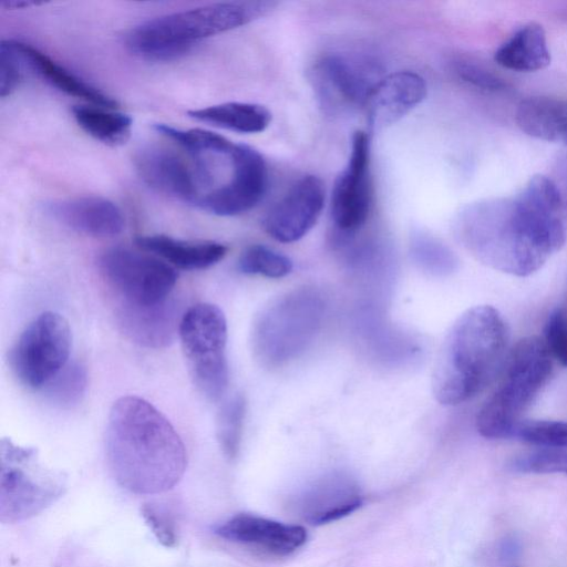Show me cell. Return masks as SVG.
I'll use <instances>...</instances> for the list:
<instances>
[{"mask_svg": "<svg viewBox=\"0 0 567 567\" xmlns=\"http://www.w3.org/2000/svg\"><path fill=\"white\" fill-rule=\"evenodd\" d=\"M564 200L557 184L535 175L514 196L466 205L456 216L460 243L483 265L526 277L565 244Z\"/></svg>", "mask_w": 567, "mask_h": 567, "instance_id": "obj_1", "label": "cell"}, {"mask_svg": "<svg viewBox=\"0 0 567 567\" xmlns=\"http://www.w3.org/2000/svg\"><path fill=\"white\" fill-rule=\"evenodd\" d=\"M105 456L117 484L137 495L172 489L187 464L185 445L171 422L135 395L120 398L110 411Z\"/></svg>", "mask_w": 567, "mask_h": 567, "instance_id": "obj_2", "label": "cell"}, {"mask_svg": "<svg viewBox=\"0 0 567 567\" xmlns=\"http://www.w3.org/2000/svg\"><path fill=\"white\" fill-rule=\"evenodd\" d=\"M509 328L489 305L464 311L439 349L432 391L443 405L462 404L481 393L498 374L508 355Z\"/></svg>", "mask_w": 567, "mask_h": 567, "instance_id": "obj_3", "label": "cell"}, {"mask_svg": "<svg viewBox=\"0 0 567 567\" xmlns=\"http://www.w3.org/2000/svg\"><path fill=\"white\" fill-rule=\"evenodd\" d=\"M275 6L271 1H230L161 16L131 29L126 47L145 60H175L202 39L247 24Z\"/></svg>", "mask_w": 567, "mask_h": 567, "instance_id": "obj_4", "label": "cell"}, {"mask_svg": "<svg viewBox=\"0 0 567 567\" xmlns=\"http://www.w3.org/2000/svg\"><path fill=\"white\" fill-rule=\"evenodd\" d=\"M553 371V357L543 339H520L508 352L503 375L495 392L476 417V427L486 439L513 437L538 392Z\"/></svg>", "mask_w": 567, "mask_h": 567, "instance_id": "obj_5", "label": "cell"}, {"mask_svg": "<svg viewBox=\"0 0 567 567\" xmlns=\"http://www.w3.org/2000/svg\"><path fill=\"white\" fill-rule=\"evenodd\" d=\"M66 489V476L44 466L33 447L2 440L0 447V520L13 524L39 515Z\"/></svg>", "mask_w": 567, "mask_h": 567, "instance_id": "obj_6", "label": "cell"}, {"mask_svg": "<svg viewBox=\"0 0 567 567\" xmlns=\"http://www.w3.org/2000/svg\"><path fill=\"white\" fill-rule=\"evenodd\" d=\"M323 302L312 290L287 293L267 306L251 331L252 350L265 364H275L298 354L317 332Z\"/></svg>", "mask_w": 567, "mask_h": 567, "instance_id": "obj_7", "label": "cell"}, {"mask_svg": "<svg viewBox=\"0 0 567 567\" xmlns=\"http://www.w3.org/2000/svg\"><path fill=\"white\" fill-rule=\"evenodd\" d=\"M178 337L190 379L208 400L217 401L228 385L227 321L212 303H197L182 318Z\"/></svg>", "mask_w": 567, "mask_h": 567, "instance_id": "obj_8", "label": "cell"}, {"mask_svg": "<svg viewBox=\"0 0 567 567\" xmlns=\"http://www.w3.org/2000/svg\"><path fill=\"white\" fill-rule=\"evenodd\" d=\"M72 343L69 322L45 311L20 333L10 352V364L21 383L43 389L68 363Z\"/></svg>", "mask_w": 567, "mask_h": 567, "instance_id": "obj_9", "label": "cell"}, {"mask_svg": "<svg viewBox=\"0 0 567 567\" xmlns=\"http://www.w3.org/2000/svg\"><path fill=\"white\" fill-rule=\"evenodd\" d=\"M107 284L132 305H155L167 300L175 287L177 272L165 260L125 247L104 251L99 260Z\"/></svg>", "mask_w": 567, "mask_h": 567, "instance_id": "obj_10", "label": "cell"}, {"mask_svg": "<svg viewBox=\"0 0 567 567\" xmlns=\"http://www.w3.org/2000/svg\"><path fill=\"white\" fill-rule=\"evenodd\" d=\"M380 79L378 66L370 61L338 54L320 59L310 78L321 107L330 115H343L364 107Z\"/></svg>", "mask_w": 567, "mask_h": 567, "instance_id": "obj_11", "label": "cell"}, {"mask_svg": "<svg viewBox=\"0 0 567 567\" xmlns=\"http://www.w3.org/2000/svg\"><path fill=\"white\" fill-rule=\"evenodd\" d=\"M370 155L369 135L354 132L348 163L331 194V218L341 240L353 236L369 217L372 203Z\"/></svg>", "mask_w": 567, "mask_h": 567, "instance_id": "obj_12", "label": "cell"}, {"mask_svg": "<svg viewBox=\"0 0 567 567\" xmlns=\"http://www.w3.org/2000/svg\"><path fill=\"white\" fill-rule=\"evenodd\" d=\"M233 174L228 183L200 196L196 205L217 216H236L255 207L267 189L268 173L262 155L246 144H235L229 155Z\"/></svg>", "mask_w": 567, "mask_h": 567, "instance_id": "obj_13", "label": "cell"}, {"mask_svg": "<svg viewBox=\"0 0 567 567\" xmlns=\"http://www.w3.org/2000/svg\"><path fill=\"white\" fill-rule=\"evenodd\" d=\"M324 200L323 182L316 175H306L267 212L264 229L277 241H297L316 225Z\"/></svg>", "mask_w": 567, "mask_h": 567, "instance_id": "obj_14", "label": "cell"}, {"mask_svg": "<svg viewBox=\"0 0 567 567\" xmlns=\"http://www.w3.org/2000/svg\"><path fill=\"white\" fill-rule=\"evenodd\" d=\"M213 533L231 543L265 553L286 556L299 549L307 540L306 529L252 514H237L215 525Z\"/></svg>", "mask_w": 567, "mask_h": 567, "instance_id": "obj_15", "label": "cell"}, {"mask_svg": "<svg viewBox=\"0 0 567 567\" xmlns=\"http://www.w3.org/2000/svg\"><path fill=\"white\" fill-rule=\"evenodd\" d=\"M362 504L363 495L358 484L348 475L332 473L305 487L293 506L309 524L323 525L355 512Z\"/></svg>", "mask_w": 567, "mask_h": 567, "instance_id": "obj_16", "label": "cell"}, {"mask_svg": "<svg viewBox=\"0 0 567 567\" xmlns=\"http://www.w3.org/2000/svg\"><path fill=\"white\" fill-rule=\"evenodd\" d=\"M184 312L179 301L169 297L163 302L146 306L121 302L115 316L126 338L140 346L159 349L178 337Z\"/></svg>", "mask_w": 567, "mask_h": 567, "instance_id": "obj_17", "label": "cell"}, {"mask_svg": "<svg viewBox=\"0 0 567 567\" xmlns=\"http://www.w3.org/2000/svg\"><path fill=\"white\" fill-rule=\"evenodd\" d=\"M425 80L412 71H398L383 76L372 89L364 109L371 131L396 123L426 96Z\"/></svg>", "mask_w": 567, "mask_h": 567, "instance_id": "obj_18", "label": "cell"}, {"mask_svg": "<svg viewBox=\"0 0 567 567\" xmlns=\"http://www.w3.org/2000/svg\"><path fill=\"white\" fill-rule=\"evenodd\" d=\"M134 166L142 181L158 193L193 204L200 197L195 173L172 150L157 145L142 147L134 156Z\"/></svg>", "mask_w": 567, "mask_h": 567, "instance_id": "obj_19", "label": "cell"}, {"mask_svg": "<svg viewBox=\"0 0 567 567\" xmlns=\"http://www.w3.org/2000/svg\"><path fill=\"white\" fill-rule=\"evenodd\" d=\"M45 209L64 226L95 238L117 236L124 228L122 210L110 199L100 196L54 200Z\"/></svg>", "mask_w": 567, "mask_h": 567, "instance_id": "obj_20", "label": "cell"}, {"mask_svg": "<svg viewBox=\"0 0 567 567\" xmlns=\"http://www.w3.org/2000/svg\"><path fill=\"white\" fill-rule=\"evenodd\" d=\"M136 244L173 267L185 270L208 268L227 254V247L213 240H183L166 235H147L136 238Z\"/></svg>", "mask_w": 567, "mask_h": 567, "instance_id": "obj_21", "label": "cell"}, {"mask_svg": "<svg viewBox=\"0 0 567 567\" xmlns=\"http://www.w3.org/2000/svg\"><path fill=\"white\" fill-rule=\"evenodd\" d=\"M14 49L28 65L47 83L59 91L93 105L116 109L118 103L112 96L85 82L50 56L27 43L12 41Z\"/></svg>", "mask_w": 567, "mask_h": 567, "instance_id": "obj_22", "label": "cell"}, {"mask_svg": "<svg viewBox=\"0 0 567 567\" xmlns=\"http://www.w3.org/2000/svg\"><path fill=\"white\" fill-rule=\"evenodd\" d=\"M515 122L525 134L567 146V101L530 96L519 102Z\"/></svg>", "mask_w": 567, "mask_h": 567, "instance_id": "obj_23", "label": "cell"}, {"mask_svg": "<svg viewBox=\"0 0 567 567\" xmlns=\"http://www.w3.org/2000/svg\"><path fill=\"white\" fill-rule=\"evenodd\" d=\"M495 62L504 69L534 72L550 63V52L543 27L529 22L520 27L494 54Z\"/></svg>", "mask_w": 567, "mask_h": 567, "instance_id": "obj_24", "label": "cell"}, {"mask_svg": "<svg viewBox=\"0 0 567 567\" xmlns=\"http://www.w3.org/2000/svg\"><path fill=\"white\" fill-rule=\"evenodd\" d=\"M188 115L197 121L245 134L260 133L271 122V113L266 106L248 102L220 103L188 111Z\"/></svg>", "mask_w": 567, "mask_h": 567, "instance_id": "obj_25", "label": "cell"}, {"mask_svg": "<svg viewBox=\"0 0 567 567\" xmlns=\"http://www.w3.org/2000/svg\"><path fill=\"white\" fill-rule=\"evenodd\" d=\"M154 128L193 157L196 176L200 183H209L212 179L205 155L212 153L229 156L235 145L225 136L203 128L183 130L163 123L155 124Z\"/></svg>", "mask_w": 567, "mask_h": 567, "instance_id": "obj_26", "label": "cell"}, {"mask_svg": "<svg viewBox=\"0 0 567 567\" xmlns=\"http://www.w3.org/2000/svg\"><path fill=\"white\" fill-rule=\"evenodd\" d=\"M72 114L90 136L109 146H120L131 136L132 118L124 113L97 105H75Z\"/></svg>", "mask_w": 567, "mask_h": 567, "instance_id": "obj_27", "label": "cell"}, {"mask_svg": "<svg viewBox=\"0 0 567 567\" xmlns=\"http://www.w3.org/2000/svg\"><path fill=\"white\" fill-rule=\"evenodd\" d=\"M245 415L246 399L240 393L229 398L219 409L216 435L220 450L229 460H234L239 452Z\"/></svg>", "mask_w": 567, "mask_h": 567, "instance_id": "obj_28", "label": "cell"}, {"mask_svg": "<svg viewBox=\"0 0 567 567\" xmlns=\"http://www.w3.org/2000/svg\"><path fill=\"white\" fill-rule=\"evenodd\" d=\"M238 270L246 275L282 278L292 270V261L286 255L265 245H251L239 256Z\"/></svg>", "mask_w": 567, "mask_h": 567, "instance_id": "obj_29", "label": "cell"}, {"mask_svg": "<svg viewBox=\"0 0 567 567\" xmlns=\"http://www.w3.org/2000/svg\"><path fill=\"white\" fill-rule=\"evenodd\" d=\"M87 386V373L79 362L66 365L43 388L48 399L61 408L76 405Z\"/></svg>", "mask_w": 567, "mask_h": 567, "instance_id": "obj_30", "label": "cell"}, {"mask_svg": "<svg viewBox=\"0 0 567 567\" xmlns=\"http://www.w3.org/2000/svg\"><path fill=\"white\" fill-rule=\"evenodd\" d=\"M513 437L542 447H567V422L523 420L516 426Z\"/></svg>", "mask_w": 567, "mask_h": 567, "instance_id": "obj_31", "label": "cell"}, {"mask_svg": "<svg viewBox=\"0 0 567 567\" xmlns=\"http://www.w3.org/2000/svg\"><path fill=\"white\" fill-rule=\"evenodd\" d=\"M413 254L425 266L437 274H450L455 270L457 259L444 244L426 234H417L412 243Z\"/></svg>", "mask_w": 567, "mask_h": 567, "instance_id": "obj_32", "label": "cell"}, {"mask_svg": "<svg viewBox=\"0 0 567 567\" xmlns=\"http://www.w3.org/2000/svg\"><path fill=\"white\" fill-rule=\"evenodd\" d=\"M511 466L523 473L567 475V452L560 449L543 447L515 457Z\"/></svg>", "mask_w": 567, "mask_h": 567, "instance_id": "obj_33", "label": "cell"}, {"mask_svg": "<svg viewBox=\"0 0 567 567\" xmlns=\"http://www.w3.org/2000/svg\"><path fill=\"white\" fill-rule=\"evenodd\" d=\"M544 342L550 355L561 365L567 367V312L563 308L555 309L544 329Z\"/></svg>", "mask_w": 567, "mask_h": 567, "instance_id": "obj_34", "label": "cell"}, {"mask_svg": "<svg viewBox=\"0 0 567 567\" xmlns=\"http://www.w3.org/2000/svg\"><path fill=\"white\" fill-rule=\"evenodd\" d=\"M454 70L462 81L480 90L501 92L507 87L506 82L502 78L475 62L457 61Z\"/></svg>", "mask_w": 567, "mask_h": 567, "instance_id": "obj_35", "label": "cell"}, {"mask_svg": "<svg viewBox=\"0 0 567 567\" xmlns=\"http://www.w3.org/2000/svg\"><path fill=\"white\" fill-rule=\"evenodd\" d=\"M141 515L158 543L172 548L177 545L178 537L171 516L154 504H144Z\"/></svg>", "mask_w": 567, "mask_h": 567, "instance_id": "obj_36", "label": "cell"}, {"mask_svg": "<svg viewBox=\"0 0 567 567\" xmlns=\"http://www.w3.org/2000/svg\"><path fill=\"white\" fill-rule=\"evenodd\" d=\"M19 54L11 40L0 44V96L10 95L21 81Z\"/></svg>", "mask_w": 567, "mask_h": 567, "instance_id": "obj_37", "label": "cell"}, {"mask_svg": "<svg viewBox=\"0 0 567 567\" xmlns=\"http://www.w3.org/2000/svg\"><path fill=\"white\" fill-rule=\"evenodd\" d=\"M558 172L560 175L561 185H558L557 183L556 184L560 190V194H561V197H563V200L565 204V202L567 203V157L560 162Z\"/></svg>", "mask_w": 567, "mask_h": 567, "instance_id": "obj_38", "label": "cell"}]
</instances>
